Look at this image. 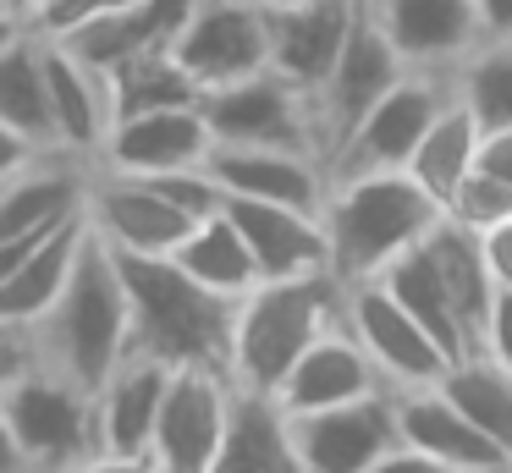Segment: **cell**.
Instances as JSON below:
<instances>
[{"label": "cell", "mask_w": 512, "mask_h": 473, "mask_svg": "<svg viewBox=\"0 0 512 473\" xmlns=\"http://www.w3.org/2000/svg\"><path fill=\"white\" fill-rule=\"evenodd\" d=\"M479 171L512 187V127H496L479 138Z\"/></svg>", "instance_id": "ab89813d"}, {"label": "cell", "mask_w": 512, "mask_h": 473, "mask_svg": "<svg viewBox=\"0 0 512 473\" xmlns=\"http://www.w3.org/2000/svg\"><path fill=\"white\" fill-rule=\"evenodd\" d=\"M331 325H342V281L336 275H287V281L248 286L232 308L226 374L237 380V391L276 396V385L303 358V347L320 341Z\"/></svg>", "instance_id": "3957f363"}, {"label": "cell", "mask_w": 512, "mask_h": 473, "mask_svg": "<svg viewBox=\"0 0 512 473\" xmlns=\"http://www.w3.org/2000/svg\"><path fill=\"white\" fill-rule=\"evenodd\" d=\"M210 176L221 198H259V204H292L320 215L331 171L309 149H276V143H215Z\"/></svg>", "instance_id": "9a60e30c"}, {"label": "cell", "mask_w": 512, "mask_h": 473, "mask_svg": "<svg viewBox=\"0 0 512 473\" xmlns=\"http://www.w3.org/2000/svg\"><path fill=\"white\" fill-rule=\"evenodd\" d=\"M39 6H50V0H39ZM39 6H34V11H39Z\"/></svg>", "instance_id": "7dc6e473"}, {"label": "cell", "mask_w": 512, "mask_h": 473, "mask_svg": "<svg viewBox=\"0 0 512 473\" xmlns=\"http://www.w3.org/2000/svg\"><path fill=\"white\" fill-rule=\"evenodd\" d=\"M34 336H39V363L89 385V391L133 347V303H127L122 264L89 231V220H83V242H78L67 286L50 303V314L34 325Z\"/></svg>", "instance_id": "7a4b0ae2"}, {"label": "cell", "mask_w": 512, "mask_h": 473, "mask_svg": "<svg viewBox=\"0 0 512 473\" xmlns=\"http://www.w3.org/2000/svg\"><path fill=\"white\" fill-rule=\"evenodd\" d=\"M391 418H397V440L413 451H430V457L452 462L468 473H507L501 446L435 385H391Z\"/></svg>", "instance_id": "d6986e66"}, {"label": "cell", "mask_w": 512, "mask_h": 473, "mask_svg": "<svg viewBox=\"0 0 512 473\" xmlns=\"http://www.w3.org/2000/svg\"><path fill=\"white\" fill-rule=\"evenodd\" d=\"M39 363V336L34 325H17V319H0V391L17 385L28 369Z\"/></svg>", "instance_id": "e575fe53"}, {"label": "cell", "mask_w": 512, "mask_h": 473, "mask_svg": "<svg viewBox=\"0 0 512 473\" xmlns=\"http://www.w3.org/2000/svg\"><path fill=\"white\" fill-rule=\"evenodd\" d=\"M171 55L204 94L270 72V11L254 0H199V11L171 39Z\"/></svg>", "instance_id": "52a82bcc"}, {"label": "cell", "mask_w": 512, "mask_h": 473, "mask_svg": "<svg viewBox=\"0 0 512 473\" xmlns=\"http://www.w3.org/2000/svg\"><path fill=\"white\" fill-rule=\"evenodd\" d=\"M45 88H50V143H56V154L94 165L105 149V132L116 121L111 77L94 72L89 61H78L67 44H56L45 33Z\"/></svg>", "instance_id": "ffe728a7"}, {"label": "cell", "mask_w": 512, "mask_h": 473, "mask_svg": "<svg viewBox=\"0 0 512 473\" xmlns=\"http://www.w3.org/2000/svg\"><path fill=\"white\" fill-rule=\"evenodd\" d=\"M364 11L391 39L408 72L452 77L457 61L479 44L474 0H364Z\"/></svg>", "instance_id": "e0dca14e"}, {"label": "cell", "mask_w": 512, "mask_h": 473, "mask_svg": "<svg viewBox=\"0 0 512 473\" xmlns=\"http://www.w3.org/2000/svg\"><path fill=\"white\" fill-rule=\"evenodd\" d=\"M78 473H160L149 451H94Z\"/></svg>", "instance_id": "60d3db41"}, {"label": "cell", "mask_w": 512, "mask_h": 473, "mask_svg": "<svg viewBox=\"0 0 512 473\" xmlns=\"http://www.w3.org/2000/svg\"><path fill=\"white\" fill-rule=\"evenodd\" d=\"M375 281H386V292L397 297V303L408 308V314L419 319V325L430 330V336L441 341L452 358H463V352L479 347L474 325L463 319V308H457L452 286L441 281V270H435V259H430V248H424V242H419V248H408L386 275H375Z\"/></svg>", "instance_id": "603a6c76"}, {"label": "cell", "mask_w": 512, "mask_h": 473, "mask_svg": "<svg viewBox=\"0 0 512 473\" xmlns=\"http://www.w3.org/2000/svg\"><path fill=\"white\" fill-rule=\"evenodd\" d=\"M204 473H298L292 457V435H287V413L270 396L243 391L237 396V418L226 446L215 451V462Z\"/></svg>", "instance_id": "4316f807"}, {"label": "cell", "mask_w": 512, "mask_h": 473, "mask_svg": "<svg viewBox=\"0 0 512 473\" xmlns=\"http://www.w3.org/2000/svg\"><path fill=\"white\" fill-rule=\"evenodd\" d=\"M452 99V77L441 72H402L397 83L380 94V105L353 127V138L336 149L331 176L353 171H408L419 138L430 132L435 110Z\"/></svg>", "instance_id": "ba28073f"}, {"label": "cell", "mask_w": 512, "mask_h": 473, "mask_svg": "<svg viewBox=\"0 0 512 473\" xmlns=\"http://www.w3.org/2000/svg\"><path fill=\"white\" fill-rule=\"evenodd\" d=\"M402 72H408L402 55L391 50V39L375 28V17L364 11L358 28H353V39H347V50H342V61L331 66V77H325L320 94H314V132H320L325 171H331L336 149L353 138V127L380 105V94H386Z\"/></svg>", "instance_id": "7c38bea8"}, {"label": "cell", "mask_w": 512, "mask_h": 473, "mask_svg": "<svg viewBox=\"0 0 512 473\" xmlns=\"http://www.w3.org/2000/svg\"><path fill=\"white\" fill-rule=\"evenodd\" d=\"M320 226L331 248V275L353 286L386 275L408 248H419L441 226V204L408 171H353L331 176Z\"/></svg>", "instance_id": "6da1fadb"}, {"label": "cell", "mask_w": 512, "mask_h": 473, "mask_svg": "<svg viewBox=\"0 0 512 473\" xmlns=\"http://www.w3.org/2000/svg\"><path fill=\"white\" fill-rule=\"evenodd\" d=\"M358 17H364V0H298L270 11V72L314 99L331 66L342 61Z\"/></svg>", "instance_id": "2e32d148"}, {"label": "cell", "mask_w": 512, "mask_h": 473, "mask_svg": "<svg viewBox=\"0 0 512 473\" xmlns=\"http://www.w3.org/2000/svg\"><path fill=\"white\" fill-rule=\"evenodd\" d=\"M210 149H215V132L204 121V105H171V110L116 116L94 165L122 176H171V171L210 165Z\"/></svg>", "instance_id": "5bb4252c"}, {"label": "cell", "mask_w": 512, "mask_h": 473, "mask_svg": "<svg viewBox=\"0 0 512 473\" xmlns=\"http://www.w3.org/2000/svg\"><path fill=\"white\" fill-rule=\"evenodd\" d=\"M342 319L364 352L375 358V369L386 374V385H435L452 369V352L386 292V281H353L342 286Z\"/></svg>", "instance_id": "8fae6325"}, {"label": "cell", "mask_w": 512, "mask_h": 473, "mask_svg": "<svg viewBox=\"0 0 512 473\" xmlns=\"http://www.w3.org/2000/svg\"><path fill=\"white\" fill-rule=\"evenodd\" d=\"M83 220L111 253H138V259H166L193 231V215L182 204H171L149 176H122V171H100V165L89 176Z\"/></svg>", "instance_id": "9c48e42d"}, {"label": "cell", "mask_w": 512, "mask_h": 473, "mask_svg": "<svg viewBox=\"0 0 512 473\" xmlns=\"http://www.w3.org/2000/svg\"><path fill=\"white\" fill-rule=\"evenodd\" d=\"M441 391L485 429L490 440L501 446V457L512 462V369L496 363L490 352H463L452 358V369L441 374Z\"/></svg>", "instance_id": "f1b7e54d"}, {"label": "cell", "mask_w": 512, "mask_h": 473, "mask_svg": "<svg viewBox=\"0 0 512 473\" xmlns=\"http://www.w3.org/2000/svg\"><path fill=\"white\" fill-rule=\"evenodd\" d=\"M369 473H468V468H452V462L430 457V451H413V446H402V440H397V446H391Z\"/></svg>", "instance_id": "f35d334b"}, {"label": "cell", "mask_w": 512, "mask_h": 473, "mask_svg": "<svg viewBox=\"0 0 512 473\" xmlns=\"http://www.w3.org/2000/svg\"><path fill=\"white\" fill-rule=\"evenodd\" d=\"M127 281V303H133V347L149 358L171 363V369H226L232 352V297H215L199 286L177 259H138V253H116Z\"/></svg>", "instance_id": "277c9868"}, {"label": "cell", "mask_w": 512, "mask_h": 473, "mask_svg": "<svg viewBox=\"0 0 512 473\" xmlns=\"http://www.w3.org/2000/svg\"><path fill=\"white\" fill-rule=\"evenodd\" d=\"M171 259H177L199 286H210L215 297H232V303L248 292V286H259V264H254V253H248L237 220L226 215V204L215 209V215L193 220V231L177 242Z\"/></svg>", "instance_id": "cb8c5ba5"}, {"label": "cell", "mask_w": 512, "mask_h": 473, "mask_svg": "<svg viewBox=\"0 0 512 473\" xmlns=\"http://www.w3.org/2000/svg\"><path fill=\"white\" fill-rule=\"evenodd\" d=\"M0 121L28 143L56 154L50 143V88H45V33L23 28L0 50Z\"/></svg>", "instance_id": "d4e9b609"}, {"label": "cell", "mask_w": 512, "mask_h": 473, "mask_svg": "<svg viewBox=\"0 0 512 473\" xmlns=\"http://www.w3.org/2000/svg\"><path fill=\"white\" fill-rule=\"evenodd\" d=\"M0 407L12 418V435L34 473H78L100 451L94 391L56 369H45V363H34L17 385H6Z\"/></svg>", "instance_id": "5b68a950"}, {"label": "cell", "mask_w": 512, "mask_h": 473, "mask_svg": "<svg viewBox=\"0 0 512 473\" xmlns=\"http://www.w3.org/2000/svg\"><path fill=\"white\" fill-rule=\"evenodd\" d=\"M171 385V363L127 347V358L94 385V418H100V451H149L160 424V402Z\"/></svg>", "instance_id": "7402d4cb"}, {"label": "cell", "mask_w": 512, "mask_h": 473, "mask_svg": "<svg viewBox=\"0 0 512 473\" xmlns=\"http://www.w3.org/2000/svg\"><path fill=\"white\" fill-rule=\"evenodd\" d=\"M298 473H369L397 446V418H391V385L364 402L320 407V413L287 418Z\"/></svg>", "instance_id": "4fadbf2b"}, {"label": "cell", "mask_w": 512, "mask_h": 473, "mask_svg": "<svg viewBox=\"0 0 512 473\" xmlns=\"http://www.w3.org/2000/svg\"><path fill=\"white\" fill-rule=\"evenodd\" d=\"M204 88L182 72V61L166 44H149L133 61L111 72V105L116 116H138V110H171V105H199Z\"/></svg>", "instance_id": "f546056e"}, {"label": "cell", "mask_w": 512, "mask_h": 473, "mask_svg": "<svg viewBox=\"0 0 512 473\" xmlns=\"http://www.w3.org/2000/svg\"><path fill=\"white\" fill-rule=\"evenodd\" d=\"M56 44H67L78 61H89L94 72H105L111 77L122 61H133L138 50H149V39H144V22H138V11L127 6V11H94V17H83V22H72V28H61V33H50Z\"/></svg>", "instance_id": "d6a6232c"}, {"label": "cell", "mask_w": 512, "mask_h": 473, "mask_svg": "<svg viewBox=\"0 0 512 473\" xmlns=\"http://www.w3.org/2000/svg\"><path fill=\"white\" fill-rule=\"evenodd\" d=\"M0 473H34V468H28V457H23V446H17V435H12L6 407H0Z\"/></svg>", "instance_id": "7bdbcfd3"}, {"label": "cell", "mask_w": 512, "mask_h": 473, "mask_svg": "<svg viewBox=\"0 0 512 473\" xmlns=\"http://www.w3.org/2000/svg\"><path fill=\"white\" fill-rule=\"evenodd\" d=\"M452 88L485 132L512 127V39H479L457 61Z\"/></svg>", "instance_id": "1f68e13d"}, {"label": "cell", "mask_w": 512, "mask_h": 473, "mask_svg": "<svg viewBox=\"0 0 512 473\" xmlns=\"http://www.w3.org/2000/svg\"><path fill=\"white\" fill-rule=\"evenodd\" d=\"M479 138H485V127L468 116V105L457 99V88H452V99L435 110L430 132H424L419 149H413L408 176L435 198V204H446V193H452V187L479 165Z\"/></svg>", "instance_id": "484cf974"}, {"label": "cell", "mask_w": 512, "mask_h": 473, "mask_svg": "<svg viewBox=\"0 0 512 473\" xmlns=\"http://www.w3.org/2000/svg\"><path fill=\"white\" fill-rule=\"evenodd\" d=\"M479 352H490L496 363L512 369V292H496L485 325H479Z\"/></svg>", "instance_id": "d590c367"}, {"label": "cell", "mask_w": 512, "mask_h": 473, "mask_svg": "<svg viewBox=\"0 0 512 473\" xmlns=\"http://www.w3.org/2000/svg\"><path fill=\"white\" fill-rule=\"evenodd\" d=\"M23 28H34V22H23V17H12V11H0V50H6V44L17 39V33Z\"/></svg>", "instance_id": "ee69618b"}, {"label": "cell", "mask_w": 512, "mask_h": 473, "mask_svg": "<svg viewBox=\"0 0 512 473\" xmlns=\"http://www.w3.org/2000/svg\"><path fill=\"white\" fill-rule=\"evenodd\" d=\"M226 215L237 220L248 253L259 264V281H287V275H331V248L314 209L259 204V198H226Z\"/></svg>", "instance_id": "44dd1931"}, {"label": "cell", "mask_w": 512, "mask_h": 473, "mask_svg": "<svg viewBox=\"0 0 512 473\" xmlns=\"http://www.w3.org/2000/svg\"><path fill=\"white\" fill-rule=\"evenodd\" d=\"M34 6L39 0H0V11H12V17H23V22H34Z\"/></svg>", "instance_id": "f6af8a7d"}, {"label": "cell", "mask_w": 512, "mask_h": 473, "mask_svg": "<svg viewBox=\"0 0 512 473\" xmlns=\"http://www.w3.org/2000/svg\"><path fill=\"white\" fill-rule=\"evenodd\" d=\"M507 473H512V462H507Z\"/></svg>", "instance_id": "c3c4849f"}, {"label": "cell", "mask_w": 512, "mask_h": 473, "mask_svg": "<svg viewBox=\"0 0 512 473\" xmlns=\"http://www.w3.org/2000/svg\"><path fill=\"white\" fill-rule=\"evenodd\" d=\"M441 215L452 220V226H463V231H490L496 220L512 215V187L496 182V176H485V171L474 165V171H468L463 182L446 193Z\"/></svg>", "instance_id": "836d02e7"}, {"label": "cell", "mask_w": 512, "mask_h": 473, "mask_svg": "<svg viewBox=\"0 0 512 473\" xmlns=\"http://www.w3.org/2000/svg\"><path fill=\"white\" fill-rule=\"evenodd\" d=\"M479 248H485V264L496 275V292H512V215L496 220L490 231H479Z\"/></svg>", "instance_id": "8d00e7d4"}, {"label": "cell", "mask_w": 512, "mask_h": 473, "mask_svg": "<svg viewBox=\"0 0 512 473\" xmlns=\"http://www.w3.org/2000/svg\"><path fill=\"white\" fill-rule=\"evenodd\" d=\"M199 105H204V121H210L215 143H276V149L320 154L314 99L276 72H254L243 83L210 88Z\"/></svg>", "instance_id": "30bf717a"}, {"label": "cell", "mask_w": 512, "mask_h": 473, "mask_svg": "<svg viewBox=\"0 0 512 473\" xmlns=\"http://www.w3.org/2000/svg\"><path fill=\"white\" fill-rule=\"evenodd\" d=\"M479 39H512V0H474Z\"/></svg>", "instance_id": "b9f144b4"}, {"label": "cell", "mask_w": 512, "mask_h": 473, "mask_svg": "<svg viewBox=\"0 0 512 473\" xmlns=\"http://www.w3.org/2000/svg\"><path fill=\"white\" fill-rule=\"evenodd\" d=\"M424 248H430V259H435V270H441V281L452 286L457 308H463V319L474 325V336H479V325H485L490 303H496V275H490V264H485L479 231H463V226H452V220L441 215V226L424 237Z\"/></svg>", "instance_id": "4dcf8cb0"}, {"label": "cell", "mask_w": 512, "mask_h": 473, "mask_svg": "<svg viewBox=\"0 0 512 473\" xmlns=\"http://www.w3.org/2000/svg\"><path fill=\"white\" fill-rule=\"evenodd\" d=\"M386 391V374L375 369V358L364 352V341L342 325H331L320 341L303 347V358L287 369V380L276 385L270 402L287 418L298 413H320V407H342V402H364V396Z\"/></svg>", "instance_id": "ac0fdd59"}, {"label": "cell", "mask_w": 512, "mask_h": 473, "mask_svg": "<svg viewBox=\"0 0 512 473\" xmlns=\"http://www.w3.org/2000/svg\"><path fill=\"white\" fill-rule=\"evenodd\" d=\"M237 380L226 369H171L166 402H160V424L149 440V457L160 473H204L215 451L226 446L237 418Z\"/></svg>", "instance_id": "8992f818"}, {"label": "cell", "mask_w": 512, "mask_h": 473, "mask_svg": "<svg viewBox=\"0 0 512 473\" xmlns=\"http://www.w3.org/2000/svg\"><path fill=\"white\" fill-rule=\"evenodd\" d=\"M50 149H39V143H28L23 132H12L6 121H0V182H12V176H23L28 165H39Z\"/></svg>", "instance_id": "74e56055"}, {"label": "cell", "mask_w": 512, "mask_h": 473, "mask_svg": "<svg viewBox=\"0 0 512 473\" xmlns=\"http://www.w3.org/2000/svg\"><path fill=\"white\" fill-rule=\"evenodd\" d=\"M254 6H265V11H281V6H298V0H254Z\"/></svg>", "instance_id": "bcb514c9"}, {"label": "cell", "mask_w": 512, "mask_h": 473, "mask_svg": "<svg viewBox=\"0 0 512 473\" xmlns=\"http://www.w3.org/2000/svg\"><path fill=\"white\" fill-rule=\"evenodd\" d=\"M78 242H83V220L50 231L23 264H17L6 281H0V319H17V325H39L50 314V303L61 297L72 275V259H78Z\"/></svg>", "instance_id": "83f0119b"}]
</instances>
